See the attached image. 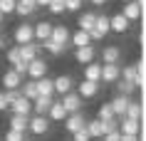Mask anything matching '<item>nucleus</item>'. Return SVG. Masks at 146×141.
Segmentation results:
<instances>
[{"mask_svg":"<svg viewBox=\"0 0 146 141\" xmlns=\"http://www.w3.org/2000/svg\"><path fill=\"white\" fill-rule=\"evenodd\" d=\"M84 0H64V13H82Z\"/></svg>","mask_w":146,"mask_h":141,"instance_id":"obj_35","label":"nucleus"},{"mask_svg":"<svg viewBox=\"0 0 146 141\" xmlns=\"http://www.w3.org/2000/svg\"><path fill=\"white\" fill-rule=\"evenodd\" d=\"M47 10H50L52 15H64V0H50Z\"/></svg>","mask_w":146,"mask_h":141,"instance_id":"obj_36","label":"nucleus"},{"mask_svg":"<svg viewBox=\"0 0 146 141\" xmlns=\"http://www.w3.org/2000/svg\"><path fill=\"white\" fill-rule=\"evenodd\" d=\"M35 13H37V10H30V8H25V5H15V13H13V15H17V17H32L35 15Z\"/></svg>","mask_w":146,"mask_h":141,"instance_id":"obj_37","label":"nucleus"},{"mask_svg":"<svg viewBox=\"0 0 146 141\" xmlns=\"http://www.w3.org/2000/svg\"><path fill=\"white\" fill-rule=\"evenodd\" d=\"M99 89H102L99 82H87V79H82L79 87H77V94L82 97V99H94V97L99 94Z\"/></svg>","mask_w":146,"mask_h":141,"instance_id":"obj_15","label":"nucleus"},{"mask_svg":"<svg viewBox=\"0 0 146 141\" xmlns=\"http://www.w3.org/2000/svg\"><path fill=\"white\" fill-rule=\"evenodd\" d=\"M8 47H10L8 37H5V35H0V50H8Z\"/></svg>","mask_w":146,"mask_h":141,"instance_id":"obj_46","label":"nucleus"},{"mask_svg":"<svg viewBox=\"0 0 146 141\" xmlns=\"http://www.w3.org/2000/svg\"><path fill=\"white\" fill-rule=\"evenodd\" d=\"M109 35V15H104V13H97V23H94V30L89 32V40H92V45L94 42H102V40Z\"/></svg>","mask_w":146,"mask_h":141,"instance_id":"obj_2","label":"nucleus"},{"mask_svg":"<svg viewBox=\"0 0 146 141\" xmlns=\"http://www.w3.org/2000/svg\"><path fill=\"white\" fill-rule=\"evenodd\" d=\"M35 5H37V8H47V5H50V0H35Z\"/></svg>","mask_w":146,"mask_h":141,"instance_id":"obj_48","label":"nucleus"},{"mask_svg":"<svg viewBox=\"0 0 146 141\" xmlns=\"http://www.w3.org/2000/svg\"><path fill=\"white\" fill-rule=\"evenodd\" d=\"M27 121H30V117H15V114H10L8 129H13V131H20V134H25V131H27Z\"/></svg>","mask_w":146,"mask_h":141,"instance_id":"obj_27","label":"nucleus"},{"mask_svg":"<svg viewBox=\"0 0 146 141\" xmlns=\"http://www.w3.org/2000/svg\"><path fill=\"white\" fill-rule=\"evenodd\" d=\"M25 141H30V139H25Z\"/></svg>","mask_w":146,"mask_h":141,"instance_id":"obj_52","label":"nucleus"},{"mask_svg":"<svg viewBox=\"0 0 146 141\" xmlns=\"http://www.w3.org/2000/svg\"><path fill=\"white\" fill-rule=\"evenodd\" d=\"M114 87H116V94H119V97H131V94L136 92V87L131 84V82H124V79L114 82Z\"/></svg>","mask_w":146,"mask_h":141,"instance_id":"obj_31","label":"nucleus"},{"mask_svg":"<svg viewBox=\"0 0 146 141\" xmlns=\"http://www.w3.org/2000/svg\"><path fill=\"white\" fill-rule=\"evenodd\" d=\"M52 42H57L60 47H67L69 45V27L67 25H52V35H50Z\"/></svg>","mask_w":146,"mask_h":141,"instance_id":"obj_19","label":"nucleus"},{"mask_svg":"<svg viewBox=\"0 0 146 141\" xmlns=\"http://www.w3.org/2000/svg\"><path fill=\"white\" fill-rule=\"evenodd\" d=\"M94 60H97V47H94V45H87V47L74 50V62L82 64V67H87V64L94 62Z\"/></svg>","mask_w":146,"mask_h":141,"instance_id":"obj_9","label":"nucleus"},{"mask_svg":"<svg viewBox=\"0 0 146 141\" xmlns=\"http://www.w3.org/2000/svg\"><path fill=\"white\" fill-rule=\"evenodd\" d=\"M25 79L17 74L13 67L10 70H5L3 72V79H0V84H3V92H10V89H20V84H23Z\"/></svg>","mask_w":146,"mask_h":141,"instance_id":"obj_6","label":"nucleus"},{"mask_svg":"<svg viewBox=\"0 0 146 141\" xmlns=\"http://www.w3.org/2000/svg\"><path fill=\"white\" fill-rule=\"evenodd\" d=\"M99 77H102V64L99 62H89L84 67V79L87 82H99ZM102 84V82H99Z\"/></svg>","mask_w":146,"mask_h":141,"instance_id":"obj_28","label":"nucleus"},{"mask_svg":"<svg viewBox=\"0 0 146 141\" xmlns=\"http://www.w3.org/2000/svg\"><path fill=\"white\" fill-rule=\"evenodd\" d=\"M5 57H8L10 67H13V64H17V62H20V47H17V45L8 47V50H5Z\"/></svg>","mask_w":146,"mask_h":141,"instance_id":"obj_33","label":"nucleus"},{"mask_svg":"<svg viewBox=\"0 0 146 141\" xmlns=\"http://www.w3.org/2000/svg\"><path fill=\"white\" fill-rule=\"evenodd\" d=\"M52 102H54V97H35L32 99V114L35 117H47Z\"/></svg>","mask_w":146,"mask_h":141,"instance_id":"obj_16","label":"nucleus"},{"mask_svg":"<svg viewBox=\"0 0 146 141\" xmlns=\"http://www.w3.org/2000/svg\"><path fill=\"white\" fill-rule=\"evenodd\" d=\"M37 87V97H54V87H52V77H42L35 82Z\"/></svg>","mask_w":146,"mask_h":141,"instance_id":"obj_25","label":"nucleus"},{"mask_svg":"<svg viewBox=\"0 0 146 141\" xmlns=\"http://www.w3.org/2000/svg\"><path fill=\"white\" fill-rule=\"evenodd\" d=\"M32 32H35V42H45L52 35V23L50 20H40V23L32 25Z\"/></svg>","mask_w":146,"mask_h":141,"instance_id":"obj_18","label":"nucleus"},{"mask_svg":"<svg viewBox=\"0 0 146 141\" xmlns=\"http://www.w3.org/2000/svg\"><path fill=\"white\" fill-rule=\"evenodd\" d=\"M40 47H42V52H47L50 57H62L64 52H67V47H60L57 42H52V40H45V42H40Z\"/></svg>","mask_w":146,"mask_h":141,"instance_id":"obj_26","label":"nucleus"},{"mask_svg":"<svg viewBox=\"0 0 146 141\" xmlns=\"http://www.w3.org/2000/svg\"><path fill=\"white\" fill-rule=\"evenodd\" d=\"M40 55H42L40 42H30V45H23V47H20V60H23V62H32V60H37Z\"/></svg>","mask_w":146,"mask_h":141,"instance_id":"obj_20","label":"nucleus"},{"mask_svg":"<svg viewBox=\"0 0 146 141\" xmlns=\"http://www.w3.org/2000/svg\"><path fill=\"white\" fill-rule=\"evenodd\" d=\"M5 94V99H8V104H13L15 99H20V89H10V92H3Z\"/></svg>","mask_w":146,"mask_h":141,"instance_id":"obj_41","label":"nucleus"},{"mask_svg":"<svg viewBox=\"0 0 146 141\" xmlns=\"http://www.w3.org/2000/svg\"><path fill=\"white\" fill-rule=\"evenodd\" d=\"M17 5H25V8H30V10H37L35 0H17Z\"/></svg>","mask_w":146,"mask_h":141,"instance_id":"obj_43","label":"nucleus"},{"mask_svg":"<svg viewBox=\"0 0 146 141\" xmlns=\"http://www.w3.org/2000/svg\"><path fill=\"white\" fill-rule=\"evenodd\" d=\"M8 111L15 114V117H32V102L25 99V97H20V99H15V102L8 107Z\"/></svg>","mask_w":146,"mask_h":141,"instance_id":"obj_11","label":"nucleus"},{"mask_svg":"<svg viewBox=\"0 0 146 141\" xmlns=\"http://www.w3.org/2000/svg\"><path fill=\"white\" fill-rule=\"evenodd\" d=\"M3 141H25V134H20V131H13V129H8V131L3 134Z\"/></svg>","mask_w":146,"mask_h":141,"instance_id":"obj_38","label":"nucleus"},{"mask_svg":"<svg viewBox=\"0 0 146 141\" xmlns=\"http://www.w3.org/2000/svg\"><path fill=\"white\" fill-rule=\"evenodd\" d=\"M52 87H54V94H60V97H64V94L74 92L72 87H74V79L69 77V74H60V77L52 79Z\"/></svg>","mask_w":146,"mask_h":141,"instance_id":"obj_12","label":"nucleus"},{"mask_svg":"<svg viewBox=\"0 0 146 141\" xmlns=\"http://www.w3.org/2000/svg\"><path fill=\"white\" fill-rule=\"evenodd\" d=\"M84 99L79 97L77 92H69V94H64V97H60V104L64 107V111L67 114H77V111H84Z\"/></svg>","mask_w":146,"mask_h":141,"instance_id":"obj_3","label":"nucleus"},{"mask_svg":"<svg viewBox=\"0 0 146 141\" xmlns=\"http://www.w3.org/2000/svg\"><path fill=\"white\" fill-rule=\"evenodd\" d=\"M102 141H121V134H119V129L116 131H109L107 136H102Z\"/></svg>","mask_w":146,"mask_h":141,"instance_id":"obj_42","label":"nucleus"},{"mask_svg":"<svg viewBox=\"0 0 146 141\" xmlns=\"http://www.w3.org/2000/svg\"><path fill=\"white\" fill-rule=\"evenodd\" d=\"M94 23H97V13L94 10H87V13H79L77 15V25H79V30H84V32H92Z\"/></svg>","mask_w":146,"mask_h":141,"instance_id":"obj_21","label":"nucleus"},{"mask_svg":"<svg viewBox=\"0 0 146 141\" xmlns=\"http://www.w3.org/2000/svg\"><path fill=\"white\" fill-rule=\"evenodd\" d=\"M20 97L30 99V102L37 97V87H35V82H32V79H27V82H23V84H20Z\"/></svg>","mask_w":146,"mask_h":141,"instance_id":"obj_30","label":"nucleus"},{"mask_svg":"<svg viewBox=\"0 0 146 141\" xmlns=\"http://www.w3.org/2000/svg\"><path fill=\"white\" fill-rule=\"evenodd\" d=\"M13 40H15V45L17 47H23V45H30V42H35V32H32V23H20L15 25V30H13Z\"/></svg>","mask_w":146,"mask_h":141,"instance_id":"obj_1","label":"nucleus"},{"mask_svg":"<svg viewBox=\"0 0 146 141\" xmlns=\"http://www.w3.org/2000/svg\"><path fill=\"white\" fill-rule=\"evenodd\" d=\"M47 70H50V64H47V60H42V57H37V60L27 62V77H30L32 82H37V79L47 77Z\"/></svg>","mask_w":146,"mask_h":141,"instance_id":"obj_4","label":"nucleus"},{"mask_svg":"<svg viewBox=\"0 0 146 141\" xmlns=\"http://www.w3.org/2000/svg\"><path fill=\"white\" fill-rule=\"evenodd\" d=\"M119 77H121V64H102L99 82H104V84H114V82H119Z\"/></svg>","mask_w":146,"mask_h":141,"instance_id":"obj_13","label":"nucleus"},{"mask_svg":"<svg viewBox=\"0 0 146 141\" xmlns=\"http://www.w3.org/2000/svg\"><path fill=\"white\" fill-rule=\"evenodd\" d=\"M69 45L74 47V50L92 45V40H89V32H84V30H79V27H77L74 32H69Z\"/></svg>","mask_w":146,"mask_h":141,"instance_id":"obj_22","label":"nucleus"},{"mask_svg":"<svg viewBox=\"0 0 146 141\" xmlns=\"http://www.w3.org/2000/svg\"><path fill=\"white\" fill-rule=\"evenodd\" d=\"M99 64H121V47L119 45L102 47V62Z\"/></svg>","mask_w":146,"mask_h":141,"instance_id":"obj_7","label":"nucleus"},{"mask_svg":"<svg viewBox=\"0 0 146 141\" xmlns=\"http://www.w3.org/2000/svg\"><path fill=\"white\" fill-rule=\"evenodd\" d=\"M13 70H15L20 77H25V74H27V62H23V60H20L17 64H13Z\"/></svg>","mask_w":146,"mask_h":141,"instance_id":"obj_40","label":"nucleus"},{"mask_svg":"<svg viewBox=\"0 0 146 141\" xmlns=\"http://www.w3.org/2000/svg\"><path fill=\"white\" fill-rule=\"evenodd\" d=\"M72 141H92V139H89L87 129H79V131H74V134H72Z\"/></svg>","mask_w":146,"mask_h":141,"instance_id":"obj_39","label":"nucleus"},{"mask_svg":"<svg viewBox=\"0 0 146 141\" xmlns=\"http://www.w3.org/2000/svg\"><path fill=\"white\" fill-rule=\"evenodd\" d=\"M50 119L47 117H35V114H32L30 117V121H27V131L30 134H35V136H45L47 131H50Z\"/></svg>","mask_w":146,"mask_h":141,"instance_id":"obj_5","label":"nucleus"},{"mask_svg":"<svg viewBox=\"0 0 146 141\" xmlns=\"http://www.w3.org/2000/svg\"><path fill=\"white\" fill-rule=\"evenodd\" d=\"M124 117L141 121V117H144V107H141V102H129V107H126V114H124Z\"/></svg>","mask_w":146,"mask_h":141,"instance_id":"obj_29","label":"nucleus"},{"mask_svg":"<svg viewBox=\"0 0 146 141\" xmlns=\"http://www.w3.org/2000/svg\"><path fill=\"white\" fill-rule=\"evenodd\" d=\"M15 5H17V0H0V13H3V17L13 15L15 13Z\"/></svg>","mask_w":146,"mask_h":141,"instance_id":"obj_34","label":"nucleus"},{"mask_svg":"<svg viewBox=\"0 0 146 141\" xmlns=\"http://www.w3.org/2000/svg\"><path fill=\"white\" fill-rule=\"evenodd\" d=\"M47 119H50V124H60V121L67 119V111H64V107L60 104V99L52 102V107H50V111H47Z\"/></svg>","mask_w":146,"mask_h":141,"instance_id":"obj_23","label":"nucleus"},{"mask_svg":"<svg viewBox=\"0 0 146 141\" xmlns=\"http://www.w3.org/2000/svg\"><path fill=\"white\" fill-rule=\"evenodd\" d=\"M8 107L10 104H8V99H5V94L0 92V111H8Z\"/></svg>","mask_w":146,"mask_h":141,"instance_id":"obj_44","label":"nucleus"},{"mask_svg":"<svg viewBox=\"0 0 146 141\" xmlns=\"http://www.w3.org/2000/svg\"><path fill=\"white\" fill-rule=\"evenodd\" d=\"M62 124H64V131L74 134V131H79V129H84L87 117H84V111H77V114H67V119H64Z\"/></svg>","mask_w":146,"mask_h":141,"instance_id":"obj_8","label":"nucleus"},{"mask_svg":"<svg viewBox=\"0 0 146 141\" xmlns=\"http://www.w3.org/2000/svg\"><path fill=\"white\" fill-rule=\"evenodd\" d=\"M0 35H3V30H0Z\"/></svg>","mask_w":146,"mask_h":141,"instance_id":"obj_51","label":"nucleus"},{"mask_svg":"<svg viewBox=\"0 0 146 141\" xmlns=\"http://www.w3.org/2000/svg\"><path fill=\"white\" fill-rule=\"evenodd\" d=\"M3 20H5V17H3V13H0V25H3Z\"/></svg>","mask_w":146,"mask_h":141,"instance_id":"obj_49","label":"nucleus"},{"mask_svg":"<svg viewBox=\"0 0 146 141\" xmlns=\"http://www.w3.org/2000/svg\"><path fill=\"white\" fill-rule=\"evenodd\" d=\"M119 134H126V136H141V121L136 119H119Z\"/></svg>","mask_w":146,"mask_h":141,"instance_id":"obj_14","label":"nucleus"},{"mask_svg":"<svg viewBox=\"0 0 146 141\" xmlns=\"http://www.w3.org/2000/svg\"><path fill=\"white\" fill-rule=\"evenodd\" d=\"M97 119H99V121H109V119H116V117H114V111H111V107H109V102H107V104H102L99 109H97Z\"/></svg>","mask_w":146,"mask_h":141,"instance_id":"obj_32","label":"nucleus"},{"mask_svg":"<svg viewBox=\"0 0 146 141\" xmlns=\"http://www.w3.org/2000/svg\"><path fill=\"white\" fill-rule=\"evenodd\" d=\"M119 3H121V5H124V3H131V0H119Z\"/></svg>","mask_w":146,"mask_h":141,"instance_id":"obj_50","label":"nucleus"},{"mask_svg":"<svg viewBox=\"0 0 146 141\" xmlns=\"http://www.w3.org/2000/svg\"><path fill=\"white\" fill-rule=\"evenodd\" d=\"M107 3H109V0H89V5H92V8H104Z\"/></svg>","mask_w":146,"mask_h":141,"instance_id":"obj_45","label":"nucleus"},{"mask_svg":"<svg viewBox=\"0 0 146 141\" xmlns=\"http://www.w3.org/2000/svg\"><path fill=\"white\" fill-rule=\"evenodd\" d=\"M129 102H131V97H119V94H116L114 99L109 102V107H111V111H114V117H116V119H121L124 114H126V107H129Z\"/></svg>","mask_w":146,"mask_h":141,"instance_id":"obj_24","label":"nucleus"},{"mask_svg":"<svg viewBox=\"0 0 146 141\" xmlns=\"http://www.w3.org/2000/svg\"><path fill=\"white\" fill-rule=\"evenodd\" d=\"M141 13H144V8L139 5L136 0H131V3H124L121 5V15L129 20V23H136V20H141Z\"/></svg>","mask_w":146,"mask_h":141,"instance_id":"obj_17","label":"nucleus"},{"mask_svg":"<svg viewBox=\"0 0 146 141\" xmlns=\"http://www.w3.org/2000/svg\"><path fill=\"white\" fill-rule=\"evenodd\" d=\"M121 141H141V136H126V134H121Z\"/></svg>","mask_w":146,"mask_h":141,"instance_id":"obj_47","label":"nucleus"},{"mask_svg":"<svg viewBox=\"0 0 146 141\" xmlns=\"http://www.w3.org/2000/svg\"><path fill=\"white\" fill-rule=\"evenodd\" d=\"M131 27V23L121 13H116V15H109V32H116V35H126Z\"/></svg>","mask_w":146,"mask_h":141,"instance_id":"obj_10","label":"nucleus"}]
</instances>
